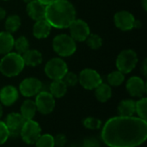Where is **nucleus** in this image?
<instances>
[{
  "label": "nucleus",
  "mask_w": 147,
  "mask_h": 147,
  "mask_svg": "<svg viewBox=\"0 0 147 147\" xmlns=\"http://www.w3.org/2000/svg\"><path fill=\"white\" fill-rule=\"evenodd\" d=\"M102 139L109 147H137L147 138V122L140 117H113L102 130Z\"/></svg>",
  "instance_id": "1"
},
{
  "label": "nucleus",
  "mask_w": 147,
  "mask_h": 147,
  "mask_svg": "<svg viewBox=\"0 0 147 147\" xmlns=\"http://www.w3.org/2000/svg\"><path fill=\"white\" fill-rule=\"evenodd\" d=\"M45 19L52 27L68 28L76 19V10L68 0H54L46 6Z\"/></svg>",
  "instance_id": "2"
},
{
  "label": "nucleus",
  "mask_w": 147,
  "mask_h": 147,
  "mask_svg": "<svg viewBox=\"0 0 147 147\" xmlns=\"http://www.w3.org/2000/svg\"><path fill=\"white\" fill-rule=\"evenodd\" d=\"M22 56L16 52L6 54L0 61V72L6 77L18 75L24 68Z\"/></svg>",
  "instance_id": "3"
},
{
  "label": "nucleus",
  "mask_w": 147,
  "mask_h": 147,
  "mask_svg": "<svg viewBox=\"0 0 147 147\" xmlns=\"http://www.w3.org/2000/svg\"><path fill=\"white\" fill-rule=\"evenodd\" d=\"M53 48L57 55L61 57L72 55L76 49V41L69 35L60 34L56 36L53 40Z\"/></svg>",
  "instance_id": "4"
},
{
  "label": "nucleus",
  "mask_w": 147,
  "mask_h": 147,
  "mask_svg": "<svg viewBox=\"0 0 147 147\" xmlns=\"http://www.w3.org/2000/svg\"><path fill=\"white\" fill-rule=\"evenodd\" d=\"M138 63V55L133 49H124L117 56L116 68L123 74H128L134 70Z\"/></svg>",
  "instance_id": "5"
},
{
  "label": "nucleus",
  "mask_w": 147,
  "mask_h": 147,
  "mask_svg": "<svg viewBox=\"0 0 147 147\" xmlns=\"http://www.w3.org/2000/svg\"><path fill=\"white\" fill-rule=\"evenodd\" d=\"M67 72V64L61 58H53L46 63L45 73L52 80H61Z\"/></svg>",
  "instance_id": "6"
},
{
  "label": "nucleus",
  "mask_w": 147,
  "mask_h": 147,
  "mask_svg": "<svg viewBox=\"0 0 147 147\" xmlns=\"http://www.w3.org/2000/svg\"><path fill=\"white\" fill-rule=\"evenodd\" d=\"M41 135V128L38 122L34 120H25L20 136L22 139L28 145H34L36 140Z\"/></svg>",
  "instance_id": "7"
},
{
  "label": "nucleus",
  "mask_w": 147,
  "mask_h": 147,
  "mask_svg": "<svg viewBox=\"0 0 147 147\" xmlns=\"http://www.w3.org/2000/svg\"><path fill=\"white\" fill-rule=\"evenodd\" d=\"M78 81L84 88L92 90L102 82V79L97 71L92 68H85L80 72Z\"/></svg>",
  "instance_id": "8"
},
{
  "label": "nucleus",
  "mask_w": 147,
  "mask_h": 147,
  "mask_svg": "<svg viewBox=\"0 0 147 147\" xmlns=\"http://www.w3.org/2000/svg\"><path fill=\"white\" fill-rule=\"evenodd\" d=\"M34 102L37 111L44 115L51 113L55 107V98L47 91H40L36 94Z\"/></svg>",
  "instance_id": "9"
},
{
  "label": "nucleus",
  "mask_w": 147,
  "mask_h": 147,
  "mask_svg": "<svg viewBox=\"0 0 147 147\" xmlns=\"http://www.w3.org/2000/svg\"><path fill=\"white\" fill-rule=\"evenodd\" d=\"M68 28L70 29L71 36L76 42H84L90 34L89 25L82 19H75Z\"/></svg>",
  "instance_id": "10"
},
{
  "label": "nucleus",
  "mask_w": 147,
  "mask_h": 147,
  "mask_svg": "<svg viewBox=\"0 0 147 147\" xmlns=\"http://www.w3.org/2000/svg\"><path fill=\"white\" fill-rule=\"evenodd\" d=\"M41 90V81L34 77H28L24 79L19 85V91L25 97L34 96Z\"/></svg>",
  "instance_id": "11"
},
{
  "label": "nucleus",
  "mask_w": 147,
  "mask_h": 147,
  "mask_svg": "<svg viewBox=\"0 0 147 147\" xmlns=\"http://www.w3.org/2000/svg\"><path fill=\"white\" fill-rule=\"evenodd\" d=\"M25 122L24 118L18 113H11L8 114L5 119V125L9 130V136L11 137H17L20 136V133L22 127Z\"/></svg>",
  "instance_id": "12"
},
{
  "label": "nucleus",
  "mask_w": 147,
  "mask_h": 147,
  "mask_svg": "<svg viewBox=\"0 0 147 147\" xmlns=\"http://www.w3.org/2000/svg\"><path fill=\"white\" fill-rule=\"evenodd\" d=\"M114 20L118 29L123 31H128L134 28L136 19L131 12L127 10H121L115 13Z\"/></svg>",
  "instance_id": "13"
},
{
  "label": "nucleus",
  "mask_w": 147,
  "mask_h": 147,
  "mask_svg": "<svg viewBox=\"0 0 147 147\" xmlns=\"http://www.w3.org/2000/svg\"><path fill=\"white\" fill-rule=\"evenodd\" d=\"M126 88L128 94L133 97H142L146 92V83L139 76L129 78L127 81Z\"/></svg>",
  "instance_id": "14"
},
{
  "label": "nucleus",
  "mask_w": 147,
  "mask_h": 147,
  "mask_svg": "<svg viewBox=\"0 0 147 147\" xmlns=\"http://www.w3.org/2000/svg\"><path fill=\"white\" fill-rule=\"evenodd\" d=\"M18 97V90L14 86H5L0 90V102L6 107L12 106L17 101Z\"/></svg>",
  "instance_id": "15"
},
{
  "label": "nucleus",
  "mask_w": 147,
  "mask_h": 147,
  "mask_svg": "<svg viewBox=\"0 0 147 147\" xmlns=\"http://www.w3.org/2000/svg\"><path fill=\"white\" fill-rule=\"evenodd\" d=\"M27 13L29 17L33 20L38 21L45 18V10L46 5L40 3L38 0H32L28 3H27Z\"/></svg>",
  "instance_id": "16"
},
{
  "label": "nucleus",
  "mask_w": 147,
  "mask_h": 147,
  "mask_svg": "<svg viewBox=\"0 0 147 147\" xmlns=\"http://www.w3.org/2000/svg\"><path fill=\"white\" fill-rule=\"evenodd\" d=\"M52 29V26L45 19H40L36 21L33 27V34L37 39H43L49 36Z\"/></svg>",
  "instance_id": "17"
},
{
  "label": "nucleus",
  "mask_w": 147,
  "mask_h": 147,
  "mask_svg": "<svg viewBox=\"0 0 147 147\" xmlns=\"http://www.w3.org/2000/svg\"><path fill=\"white\" fill-rule=\"evenodd\" d=\"M24 64L30 67H35L42 62V55L36 49H28L22 55Z\"/></svg>",
  "instance_id": "18"
},
{
  "label": "nucleus",
  "mask_w": 147,
  "mask_h": 147,
  "mask_svg": "<svg viewBox=\"0 0 147 147\" xmlns=\"http://www.w3.org/2000/svg\"><path fill=\"white\" fill-rule=\"evenodd\" d=\"M14 37L8 31L0 32V55L9 53L14 48Z\"/></svg>",
  "instance_id": "19"
},
{
  "label": "nucleus",
  "mask_w": 147,
  "mask_h": 147,
  "mask_svg": "<svg viewBox=\"0 0 147 147\" xmlns=\"http://www.w3.org/2000/svg\"><path fill=\"white\" fill-rule=\"evenodd\" d=\"M119 116L129 117L133 116L135 113V101L133 100H123L121 101L117 107Z\"/></svg>",
  "instance_id": "20"
},
{
  "label": "nucleus",
  "mask_w": 147,
  "mask_h": 147,
  "mask_svg": "<svg viewBox=\"0 0 147 147\" xmlns=\"http://www.w3.org/2000/svg\"><path fill=\"white\" fill-rule=\"evenodd\" d=\"M37 112L35 102L32 100H26L21 106V115L24 118L25 120H33L35 113Z\"/></svg>",
  "instance_id": "21"
},
{
  "label": "nucleus",
  "mask_w": 147,
  "mask_h": 147,
  "mask_svg": "<svg viewBox=\"0 0 147 147\" xmlns=\"http://www.w3.org/2000/svg\"><path fill=\"white\" fill-rule=\"evenodd\" d=\"M68 87L65 83L61 80H53V82L49 86L50 94L54 98H61L63 97L67 92Z\"/></svg>",
  "instance_id": "22"
},
{
  "label": "nucleus",
  "mask_w": 147,
  "mask_h": 147,
  "mask_svg": "<svg viewBox=\"0 0 147 147\" xmlns=\"http://www.w3.org/2000/svg\"><path fill=\"white\" fill-rule=\"evenodd\" d=\"M95 95L100 102L108 101L112 96V89L109 84L102 82L95 88Z\"/></svg>",
  "instance_id": "23"
},
{
  "label": "nucleus",
  "mask_w": 147,
  "mask_h": 147,
  "mask_svg": "<svg viewBox=\"0 0 147 147\" xmlns=\"http://www.w3.org/2000/svg\"><path fill=\"white\" fill-rule=\"evenodd\" d=\"M125 74H123L122 72L116 70V71H113L111 72L108 77H107V81H108V84L110 87H118L121 86L124 81H125Z\"/></svg>",
  "instance_id": "24"
},
{
  "label": "nucleus",
  "mask_w": 147,
  "mask_h": 147,
  "mask_svg": "<svg viewBox=\"0 0 147 147\" xmlns=\"http://www.w3.org/2000/svg\"><path fill=\"white\" fill-rule=\"evenodd\" d=\"M21 26V18L17 15H11L5 21V29L9 33L16 32Z\"/></svg>",
  "instance_id": "25"
},
{
  "label": "nucleus",
  "mask_w": 147,
  "mask_h": 147,
  "mask_svg": "<svg viewBox=\"0 0 147 147\" xmlns=\"http://www.w3.org/2000/svg\"><path fill=\"white\" fill-rule=\"evenodd\" d=\"M14 48L17 54L22 55L24 54L28 49H29V42L27 37L21 36L16 40L14 41Z\"/></svg>",
  "instance_id": "26"
},
{
  "label": "nucleus",
  "mask_w": 147,
  "mask_h": 147,
  "mask_svg": "<svg viewBox=\"0 0 147 147\" xmlns=\"http://www.w3.org/2000/svg\"><path fill=\"white\" fill-rule=\"evenodd\" d=\"M35 146L36 147H54V140L53 137L51 134L46 133V134H41L39 139L35 142Z\"/></svg>",
  "instance_id": "27"
},
{
  "label": "nucleus",
  "mask_w": 147,
  "mask_h": 147,
  "mask_svg": "<svg viewBox=\"0 0 147 147\" xmlns=\"http://www.w3.org/2000/svg\"><path fill=\"white\" fill-rule=\"evenodd\" d=\"M85 41L91 49H98L102 45V39L97 34H90Z\"/></svg>",
  "instance_id": "28"
},
{
  "label": "nucleus",
  "mask_w": 147,
  "mask_h": 147,
  "mask_svg": "<svg viewBox=\"0 0 147 147\" xmlns=\"http://www.w3.org/2000/svg\"><path fill=\"white\" fill-rule=\"evenodd\" d=\"M146 98H141L140 101L135 102V113L139 115L140 119L146 120Z\"/></svg>",
  "instance_id": "29"
},
{
  "label": "nucleus",
  "mask_w": 147,
  "mask_h": 147,
  "mask_svg": "<svg viewBox=\"0 0 147 147\" xmlns=\"http://www.w3.org/2000/svg\"><path fill=\"white\" fill-rule=\"evenodd\" d=\"M83 125L85 128L90 130H97L102 127V120L94 117H87L83 120Z\"/></svg>",
  "instance_id": "30"
},
{
  "label": "nucleus",
  "mask_w": 147,
  "mask_h": 147,
  "mask_svg": "<svg viewBox=\"0 0 147 147\" xmlns=\"http://www.w3.org/2000/svg\"><path fill=\"white\" fill-rule=\"evenodd\" d=\"M62 81L67 87H74L78 82V76L72 72H67L62 78Z\"/></svg>",
  "instance_id": "31"
},
{
  "label": "nucleus",
  "mask_w": 147,
  "mask_h": 147,
  "mask_svg": "<svg viewBox=\"0 0 147 147\" xmlns=\"http://www.w3.org/2000/svg\"><path fill=\"white\" fill-rule=\"evenodd\" d=\"M9 137V130L4 122L0 120V146L4 144Z\"/></svg>",
  "instance_id": "32"
},
{
  "label": "nucleus",
  "mask_w": 147,
  "mask_h": 147,
  "mask_svg": "<svg viewBox=\"0 0 147 147\" xmlns=\"http://www.w3.org/2000/svg\"><path fill=\"white\" fill-rule=\"evenodd\" d=\"M54 146L58 147H63L66 143V137L64 134H58L53 137Z\"/></svg>",
  "instance_id": "33"
},
{
  "label": "nucleus",
  "mask_w": 147,
  "mask_h": 147,
  "mask_svg": "<svg viewBox=\"0 0 147 147\" xmlns=\"http://www.w3.org/2000/svg\"><path fill=\"white\" fill-rule=\"evenodd\" d=\"M81 147H100V144L97 139L94 138H89L84 141Z\"/></svg>",
  "instance_id": "34"
},
{
  "label": "nucleus",
  "mask_w": 147,
  "mask_h": 147,
  "mask_svg": "<svg viewBox=\"0 0 147 147\" xmlns=\"http://www.w3.org/2000/svg\"><path fill=\"white\" fill-rule=\"evenodd\" d=\"M147 61L146 60H145L144 62H143V63H142V66H141V71H142V74L146 76L147 74V66H146V63Z\"/></svg>",
  "instance_id": "35"
},
{
  "label": "nucleus",
  "mask_w": 147,
  "mask_h": 147,
  "mask_svg": "<svg viewBox=\"0 0 147 147\" xmlns=\"http://www.w3.org/2000/svg\"><path fill=\"white\" fill-rule=\"evenodd\" d=\"M5 16H6V10L0 6V21L3 20L5 17Z\"/></svg>",
  "instance_id": "36"
},
{
  "label": "nucleus",
  "mask_w": 147,
  "mask_h": 147,
  "mask_svg": "<svg viewBox=\"0 0 147 147\" xmlns=\"http://www.w3.org/2000/svg\"><path fill=\"white\" fill-rule=\"evenodd\" d=\"M40 3H41L42 4H44V5H47V4H49V3H51L53 1H54V0H38Z\"/></svg>",
  "instance_id": "37"
},
{
  "label": "nucleus",
  "mask_w": 147,
  "mask_h": 147,
  "mask_svg": "<svg viewBox=\"0 0 147 147\" xmlns=\"http://www.w3.org/2000/svg\"><path fill=\"white\" fill-rule=\"evenodd\" d=\"M141 4H142V6H143V8H144V10H146V7H147V0H142L141 1Z\"/></svg>",
  "instance_id": "38"
},
{
  "label": "nucleus",
  "mask_w": 147,
  "mask_h": 147,
  "mask_svg": "<svg viewBox=\"0 0 147 147\" xmlns=\"http://www.w3.org/2000/svg\"><path fill=\"white\" fill-rule=\"evenodd\" d=\"M2 115H3V107H2V105L0 103V119L2 117Z\"/></svg>",
  "instance_id": "39"
},
{
  "label": "nucleus",
  "mask_w": 147,
  "mask_h": 147,
  "mask_svg": "<svg viewBox=\"0 0 147 147\" xmlns=\"http://www.w3.org/2000/svg\"><path fill=\"white\" fill-rule=\"evenodd\" d=\"M22 1H23L24 3H29V2H31L32 0H22Z\"/></svg>",
  "instance_id": "40"
},
{
  "label": "nucleus",
  "mask_w": 147,
  "mask_h": 147,
  "mask_svg": "<svg viewBox=\"0 0 147 147\" xmlns=\"http://www.w3.org/2000/svg\"><path fill=\"white\" fill-rule=\"evenodd\" d=\"M3 1H7V0H3Z\"/></svg>",
  "instance_id": "41"
}]
</instances>
